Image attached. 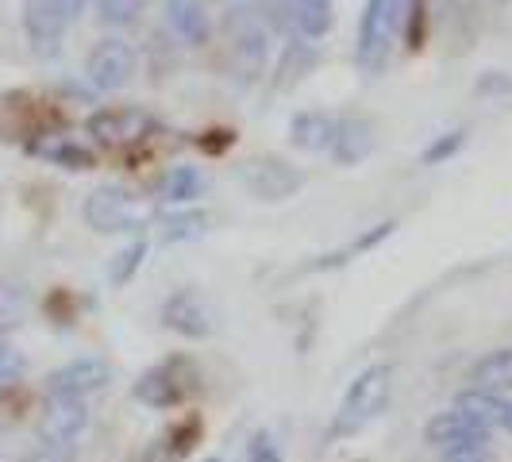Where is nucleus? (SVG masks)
Masks as SVG:
<instances>
[{
	"instance_id": "1",
	"label": "nucleus",
	"mask_w": 512,
	"mask_h": 462,
	"mask_svg": "<svg viewBox=\"0 0 512 462\" xmlns=\"http://www.w3.org/2000/svg\"><path fill=\"white\" fill-rule=\"evenodd\" d=\"M85 224L101 235H128L143 231L154 220V205L143 201L139 193H131L124 185H101L85 197Z\"/></svg>"
},
{
	"instance_id": "2",
	"label": "nucleus",
	"mask_w": 512,
	"mask_h": 462,
	"mask_svg": "<svg viewBox=\"0 0 512 462\" xmlns=\"http://www.w3.org/2000/svg\"><path fill=\"white\" fill-rule=\"evenodd\" d=\"M389 393H393V370L389 366H366L359 378L351 382V389L343 393L339 412H335L332 432L335 436H355L366 424H374L389 405Z\"/></svg>"
},
{
	"instance_id": "3",
	"label": "nucleus",
	"mask_w": 512,
	"mask_h": 462,
	"mask_svg": "<svg viewBox=\"0 0 512 462\" xmlns=\"http://www.w3.org/2000/svg\"><path fill=\"white\" fill-rule=\"evenodd\" d=\"M224 43L235 58V70H243L247 81L262 74L266 58H270V24L262 20V12L251 0L231 4L224 12Z\"/></svg>"
},
{
	"instance_id": "4",
	"label": "nucleus",
	"mask_w": 512,
	"mask_h": 462,
	"mask_svg": "<svg viewBox=\"0 0 512 462\" xmlns=\"http://www.w3.org/2000/svg\"><path fill=\"white\" fill-rule=\"evenodd\" d=\"M401 20H405V0H366L359 20V43H355V58L362 70H382Z\"/></svg>"
},
{
	"instance_id": "5",
	"label": "nucleus",
	"mask_w": 512,
	"mask_h": 462,
	"mask_svg": "<svg viewBox=\"0 0 512 462\" xmlns=\"http://www.w3.org/2000/svg\"><path fill=\"white\" fill-rule=\"evenodd\" d=\"M239 181L258 201L282 205V201H289L305 185V170H297L293 162H285L278 154H255V158L239 162Z\"/></svg>"
},
{
	"instance_id": "6",
	"label": "nucleus",
	"mask_w": 512,
	"mask_h": 462,
	"mask_svg": "<svg viewBox=\"0 0 512 462\" xmlns=\"http://www.w3.org/2000/svg\"><path fill=\"white\" fill-rule=\"evenodd\" d=\"M193 389V366L185 359H170L151 366L139 382H135V401H143L147 409H174L181 397Z\"/></svg>"
},
{
	"instance_id": "7",
	"label": "nucleus",
	"mask_w": 512,
	"mask_h": 462,
	"mask_svg": "<svg viewBox=\"0 0 512 462\" xmlns=\"http://www.w3.org/2000/svg\"><path fill=\"white\" fill-rule=\"evenodd\" d=\"M85 77H89V85L101 89V93L124 89L131 77H135V51H131L128 39H101V43L89 51Z\"/></svg>"
},
{
	"instance_id": "8",
	"label": "nucleus",
	"mask_w": 512,
	"mask_h": 462,
	"mask_svg": "<svg viewBox=\"0 0 512 462\" xmlns=\"http://www.w3.org/2000/svg\"><path fill=\"white\" fill-rule=\"evenodd\" d=\"M85 424H89L85 397H54V393H47V405H43V416H39V436H43V443L74 447L77 436L85 432Z\"/></svg>"
},
{
	"instance_id": "9",
	"label": "nucleus",
	"mask_w": 512,
	"mask_h": 462,
	"mask_svg": "<svg viewBox=\"0 0 512 462\" xmlns=\"http://www.w3.org/2000/svg\"><path fill=\"white\" fill-rule=\"evenodd\" d=\"M112 382V366L101 355H81V359L58 366L51 378H47V393L54 397H89V393H101L104 385Z\"/></svg>"
},
{
	"instance_id": "10",
	"label": "nucleus",
	"mask_w": 512,
	"mask_h": 462,
	"mask_svg": "<svg viewBox=\"0 0 512 462\" xmlns=\"http://www.w3.org/2000/svg\"><path fill=\"white\" fill-rule=\"evenodd\" d=\"M154 131V120L139 108H101L89 116V135L104 147H128Z\"/></svg>"
},
{
	"instance_id": "11",
	"label": "nucleus",
	"mask_w": 512,
	"mask_h": 462,
	"mask_svg": "<svg viewBox=\"0 0 512 462\" xmlns=\"http://www.w3.org/2000/svg\"><path fill=\"white\" fill-rule=\"evenodd\" d=\"M70 27L66 0H24V31L39 54H54Z\"/></svg>"
},
{
	"instance_id": "12",
	"label": "nucleus",
	"mask_w": 512,
	"mask_h": 462,
	"mask_svg": "<svg viewBox=\"0 0 512 462\" xmlns=\"http://www.w3.org/2000/svg\"><path fill=\"white\" fill-rule=\"evenodd\" d=\"M162 324L174 328L185 339H208L216 332V308L208 305L201 293L193 289H181L174 293L166 305H162Z\"/></svg>"
},
{
	"instance_id": "13",
	"label": "nucleus",
	"mask_w": 512,
	"mask_h": 462,
	"mask_svg": "<svg viewBox=\"0 0 512 462\" xmlns=\"http://www.w3.org/2000/svg\"><path fill=\"white\" fill-rule=\"evenodd\" d=\"M424 439L432 447H474V443H489V428L478 424L474 416H466L462 409H443L424 424Z\"/></svg>"
},
{
	"instance_id": "14",
	"label": "nucleus",
	"mask_w": 512,
	"mask_h": 462,
	"mask_svg": "<svg viewBox=\"0 0 512 462\" xmlns=\"http://www.w3.org/2000/svg\"><path fill=\"white\" fill-rule=\"evenodd\" d=\"M335 128H339V120H332L328 112L308 108V112H297V116L289 120V143H293L297 151H312V154L332 151Z\"/></svg>"
},
{
	"instance_id": "15",
	"label": "nucleus",
	"mask_w": 512,
	"mask_h": 462,
	"mask_svg": "<svg viewBox=\"0 0 512 462\" xmlns=\"http://www.w3.org/2000/svg\"><path fill=\"white\" fill-rule=\"evenodd\" d=\"M166 24L189 47H205L208 35H212L205 0H166Z\"/></svg>"
},
{
	"instance_id": "16",
	"label": "nucleus",
	"mask_w": 512,
	"mask_h": 462,
	"mask_svg": "<svg viewBox=\"0 0 512 462\" xmlns=\"http://www.w3.org/2000/svg\"><path fill=\"white\" fill-rule=\"evenodd\" d=\"M374 151V128L366 124V120H339V128H335V143H332V154L339 166H355L362 162L366 154Z\"/></svg>"
},
{
	"instance_id": "17",
	"label": "nucleus",
	"mask_w": 512,
	"mask_h": 462,
	"mask_svg": "<svg viewBox=\"0 0 512 462\" xmlns=\"http://www.w3.org/2000/svg\"><path fill=\"white\" fill-rule=\"evenodd\" d=\"M470 385L489 389V393L512 389V347L489 351V355H482V359L474 362V366H470Z\"/></svg>"
},
{
	"instance_id": "18",
	"label": "nucleus",
	"mask_w": 512,
	"mask_h": 462,
	"mask_svg": "<svg viewBox=\"0 0 512 462\" xmlns=\"http://www.w3.org/2000/svg\"><path fill=\"white\" fill-rule=\"evenodd\" d=\"M455 409H462L466 416H474L478 424H486L489 432L493 428H501L505 424V412H509V401L501 397V393H489V389H466L459 393V401H455Z\"/></svg>"
},
{
	"instance_id": "19",
	"label": "nucleus",
	"mask_w": 512,
	"mask_h": 462,
	"mask_svg": "<svg viewBox=\"0 0 512 462\" xmlns=\"http://www.w3.org/2000/svg\"><path fill=\"white\" fill-rule=\"evenodd\" d=\"M201 193H205V178L193 166H174V170H166V178L158 181V201L162 205H189Z\"/></svg>"
},
{
	"instance_id": "20",
	"label": "nucleus",
	"mask_w": 512,
	"mask_h": 462,
	"mask_svg": "<svg viewBox=\"0 0 512 462\" xmlns=\"http://www.w3.org/2000/svg\"><path fill=\"white\" fill-rule=\"evenodd\" d=\"M335 24V0H293V27L305 39H324Z\"/></svg>"
},
{
	"instance_id": "21",
	"label": "nucleus",
	"mask_w": 512,
	"mask_h": 462,
	"mask_svg": "<svg viewBox=\"0 0 512 462\" xmlns=\"http://www.w3.org/2000/svg\"><path fill=\"white\" fill-rule=\"evenodd\" d=\"M316 47H312V39H289V47L282 51V62H278V70H274V77H278V89H289L293 81H301V77L316 66Z\"/></svg>"
},
{
	"instance_id": "22",
	"label": "nucleus",
	"mask_w": 512,
	"mask_h": 462,
	"mask_svg": "<svg viewBox=\"0 0 512 462\" xmlns=\"http://www.w3.org/2000/svg\"><path fill=\"white\" fill-rule=\"evenodd\" d=\"M147 262V239H135L128 243L120 255L112 258V266H108V282L112 285H128L135 274H139V266Z\"/></svg>"
},
{
	"instance_id": "23",
	"label": "nucleus",
	"mask_w": 512,
	"mask_h": 462,
	"mask_svg": "<svg viewBox=\"0 0 512 462\" xmlns=\"http://www.w3.org/2000/svg\"><path fill=\"white\" fill-rule=\"evenodd\" d=\"M208 224H212V216H208V212H174V216L166 220L162 239H166V243H185V239L205 235Z\"/></svg>"
},
{
	"instance_id": "24",
	"label": "nucleus",
	"mask_w": 512,
	"mask_h": 462,
	"mask_svg": "<svg viewBox=\"0 0 512 462\" xmlns=\"http://www.w3.org/2000/svg\"><path fill=\"white\" fill-rule=\"evenodd\" d=\"M147 0H97V20L104 27H131L143 16Z\"/></svg>"
},
{
	"instance_id": "25",
	"label": "nucleus",
	"mask_w": 512,
	"mask_h": 462,
	"mask_svg": "<svg viewBox=\"0 0 512 462\" xmlns=\"http://www.w3.org/2000/svg\"><path fill=\"white\" fill-rule=\"evenodd\" d=\"M27 370L24 355L16 351V347H8V343H0V385H12L20 382Z\"/></svg>"
},
{
	"instance_id": "26",
	"label": "nucleus",
	"mask_w": 512,
	"mask_h": 462,
	"mask_svg": "<svg viewBox=\"0 0 512 462\" xmlns=\"http://www.w3.org/2000/svg\"><path fill=\"white\" fill-rule=\"evenodd\" d=\"M258 12H262V20L270 27H285L293 24V0H262V4H255Z\"/></svg>"
},
{
	"instance_id": "27",
	"label": "nucleus",
	"mask_w": 512,
	"mask_h": 462,
	"mask_svg": "<svg viewBox=\"0 0 512 462\" xmlns=\"http://www.w3.org/2000/svg\"><path fill=\"white\" fill-rule=\"evenodd\" d=\"M462 139H466V131H451V135H439V143H432L428 151H424V162L428 166H436V162H443V158H451V154L462 147Z\"/></svg>"
},
{
	"instance_id": "28",
	"label": "nucleus",
	"mask_w": 512,
	"mask_h": 462,
	"mask_svg": "<svg viewBox=\"0 0 512 462\" xmlns=\"http://www.w3.org/2000/svg\"><path fill=\"white\" fill-rule=\"evenodd\" d=\"M439 462H493L489 443H474V447H447Z\"/></svg>"
},
{
	"instance_id": "29",
	"label": "nucleus",
	"mask_w": 512,
	"mask_h": 462,
	"mask_svg": "<svg viewBox=\"0 0 512 462\" xmlns=\"http://www.w3.org/2000/svg\"><path fill=\"white\" fill-rule=\"evenodd\" d=\"M251 462H282V451H278V443H274V436H266V432H258L255 439H251Z\"/></svg>"
},
{
	"instance_id": "30",
	"label": "nucleus",
	"mask_w": 512,
	"mask_h": 462,
	"mask_svg": "<svg viewBox=\"0 0 512 462\" xmlns=\"http://www.w3.org/2000/svg\"><path fill=\"white\" fill-rule=\"evenodd\" d=\"M24 462H74V447H54V443H43L39 451H31Z\"/></svg>"
},
{
	"instance_id": "31",
	"label": "nucleus",
	"mask_w": 512,
	"mask_h": 462,
	"mask_svg": "<svg viewBox=\"0 0 512 462\" xmlns=\"http://www.w3.org/2000/svg\"><path fill=\"white\" fill-rule=\"evenodd\" d=\"M478 89H486V93H509L512 89V77L505 74H486L478 81Z\"/></svg>"
},
{
	"instance_id": "32",
	"label": "nucleus",
	"mask_w": 512,
	"mask_h": 462,
	"mask_svg": "<svg viewBox=\"0 0 512 462\" xmlns=\"http://www.w3.org/2000/svg\"><path fill=\"white\" fill-rule=\"evenodd\" d=\"M85 4H89V0H66V8H70V20H74V16H81V12H85Z\"/></svg>"
},
{
	"instance_id": "33",
	"label": "nucleus",
	"mask_w": 512,
	"mask_h": 462,
	"mask_svg": "<svg viewBox=\"0 0 512 462\" xmlns=\"http://www.w3.org/2000/svg\"><path fill=\"white\" fill-rule=\"evenodd\" d=\"M501 428H505V432L512 436V401H509V412H505V424H501Z\"/></svg>"
},
{
	"instance_id": "34",
	"label": "nucleus",
	"mask_w": 512,
	"mask_h": 462,
	"mask_svg": "<svg viewBox=\"0 0 512 462\" xmlns=\"http://www.w3.org/2000/svg\"><path fill=\"white\" fill-rule=\"evenodd\" d=\"M205 462H224V459H205Z\"/></svg>"
},
{
	"instance_id": "35",
	"label": "nucleus",
	"mask_w": 512,
	"mask_h": 462,
	"mask_svg": "<svg viewBox=\"0 0 512 462\" xmlns=\"http://www.w3.org/2000/svg\"><path fill=\"white\" fill-rule=\"evenodd\" d=\"M0 389H4V385H0Z\"/></svg>"
},
{
	"instance_id": "36",
	"label": "nucleus",
	"mask_w": 512,
	"mask_h": 462,
	"mask_svg": "<svg viewBox=\"0 0 512 462\" xmlns=\"http://www.w3.org/2000/svg\"><path fill=\"white\" fill-rule=\"evenodd\" d=\"M205 4H208V0H205Z\"/></svg>"
}]
</instances>
